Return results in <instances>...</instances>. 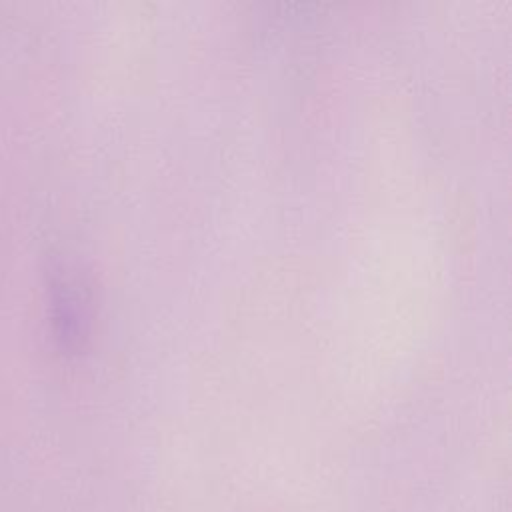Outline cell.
Returning a JSON list of instances; mask_svg holds the SVG:
<instances>
[]
</instances>
